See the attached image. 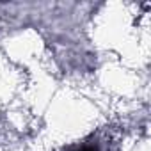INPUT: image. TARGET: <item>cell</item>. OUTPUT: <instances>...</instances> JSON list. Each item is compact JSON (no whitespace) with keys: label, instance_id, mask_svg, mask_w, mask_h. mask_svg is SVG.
<instances>
[{"label":"cell","instance_id":"1","mask_svg":"<svg viewBox=\"0 0 151 151\" xmlns=\"http://www.w3.org/2000/svg\"><path fill=\"white\" fill-rule=\"evenodd\" d=\"M73 151H101L96 144H84V146H78V147H75Z\"/></svg>","mask_w":151,"mask_h":151}]
</instances>
